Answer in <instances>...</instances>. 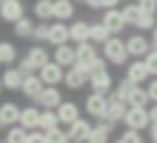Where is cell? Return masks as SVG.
Listing matches in <instances>:
<instances>
[{
    "mask_svg": "<svg viewBox=\"0 0 157 143\" xmlns=\"http://www.w3.org/2000/svg\"><path fill=\"white\" fill-rule=\"evenodd\" d=\"M100 54L109 60V66H126L132 57H128V49H126V40L120 34H112L109 40L100 46Z\"/></svg>",
    "mask_w": 157,
    "mask_h": 143,
    "instance_id": "6da1fadb",
    "label": "cell"
},
{
    "mask_svg": "<svg viewBox=\"0 0 157 143\" xmlns=\"http://www.w3.org/2000/svg\"><path fill=\"white\" fill-rule=\"evenodd\" d=\"M126 129H137V132H149L151 117H149V106H128L126 117H123Z\"/></svg>",
    "mask_w": 157,
    "mask_h": 143,
    "instance_id": "7a4b0ae2",
    "label": "cell"
},
{
    "mask_svg": "<svg viewBox=\"0 0 157 143\" xmlns=\"http://www.w3.org/2000/svg\"><path fill=\"white\" fill-rule=\"evenodd\" d=\"M63 86H66L69 92H83V89H89V74H86V69H83L80 63L69 66V69H66V77H63Z\"/></svg>",
    "mask_w": 157,
    "mask_h": 143,
    "instance_id": "3957f363",
    "label": "cell"
},
{
    "mask_svg": "<svg viewBox=\"0 0 157 143\" xmlns=\"http://www.w3.org/2000/svg\"><path fill=\"white\" fill-rule=\"evenodd\" d=\"M106 106H109V94H100V92H89L86 103H83V109L89 112V117H91V120H103Z\"/></svg>",
    "mask_w": 157,
    "mask_h": 143,
    "instance_id": "277c9868",
    "label": "cell"
},
{
    "mask_svg": "<svg viewBox=\"0 0 157 143\" xmlns=\"http://www.w3.org/2000/svg\"><path fill=\"white\" fill-rule=\"evenodd\" d=\"M37 74H40V80H43L46 86H63V77H66V69H63L60 63L49 60V63H43L40 69H37Z\"/></svg>",
    "mask_w": 157,
    "mask_h": 143,
    "instance_id": "5b68a950",
    "label": "cell"
},
{
    "mask_svg": "<svg viewBox=\"0 0 157 143\" xmlns=\"http://www.w3.org/2000/svg\"><path fill=\"white\" fill-rule=\"evenodd\" d=\"M23 14H26L23 0H3V3H0V20L3 23H17Z\"/></svg>",
    "mask_w": 157,
    "mask_h": 143,
    "instance_id": "8992f818",
    "label": "cell"
},
{
    "mask_svg": "<svg viewBox=\"0 0 157 143\" xmlns=\"http://www.w3.org/2000/svg\"><path fill=\"white\" fill-rule=\"evenodd\" d=\"M126 77L132 80V83H149V66H146L143 57H132V60L126 63Z\"/></svg>",
    "mask_w": 157,
    "mask_h": 143,
    "instance_id": "52a82bcc",
    "label": "cell"
},
{
    "mask_svg": "<svg viewBox=\"0 0 157 143\" xmlns=\"http://www.w3.org/2000/svg\"><path fill=\"white\" fill-rule=\"evenodd\" d=\"M34 103H37L40 109H57L63 103V92L60 86H43V92L34 97Z\"/></svg>",
    "mask_w": 157,
    "mask_h": 143,
    "instance_id": "ba28073f",
    "label": "cell"
},
{
    "mask_svg": "<svg viewBox=\"0 0 157 143\" xmlns=\"http://www.w3.org/2000/svg\"><path fill=\"white\" fill-rule=\"evenodd\" d=\"M126 49H128V57H146L151 52V40L146 34H132V37H126Z\"/></svg>",
    "mask_w": 157,
    "mask_h": 143,
    "instance_id": "9c48e42d",
    "label": "cell"
},
{
    "mask_svg": "<svg viewBox=\"0 0 157 143\" xmlns=\"http://www.w3.org/2000/svg\"><path fill=\"white\" fill-rule=\"evenodd\" d=\"M112 135H114V123H109V120H97L94 126H91L86 143H112Z\"/></svg>",
    "mask_w": 157,
    "mask_h": 143,
    "instance_id": "30bf717a",
    "label": "cell"
},
{
    "mask_svg": "<svg viewBox=\"0 0 157 143\" xmlns=\"http://www.w3.org/2000/svg\"><path fill=\"white\" fill-rule=\"evenodd\" d=\"M126 109H128V103L126 100H120V97H114V94H109V106H106V114H103V120H109V123H123V117H126Z\"/></svg>",
    "mask_w": 157,
    "mask_h": 143,
    "instance_id": "8fae6325",
    "label": "cell"
},
{
    "mask_svg": "<svg viewBox=\"0 0 157 143\" xmlns=\"http://www.w3.org/2000/svg\"><path fill=\"white\" fill-rule=\"evenodd\" d=\"M46 43L52 46H60V43H71L69 40V23L66 20H52L49 23V37H46Z\"/></svg>",
    "mask_w": 157,
    "mask_h": 143,
    "instance_id": "7c38bea8",
    "label": "cell"
},
{
    "mask_svg": "<svg viewBox=\"0 0 157 143\" xmlns=\"http://www.w3.org/2000/svg\"><path fill=\"white\" fill-rule=\"evenodd\" d=\"M91 117L86 120V117H77L75 123H69V143H86V137H89V132H91Z\"/></svg>",
    "mask_w": 157,
    "mask_h": 143,
    "instance_id": "4fadbf2b",
    "label": "cell"
},
{
    "mask_svg": "<svg viewBox=\"0 0 157 143\" xmlns=\"http://www.w3.org/2000/svg\"><path fill=\"white\" fill-rule=\"evenodd\" d=\"M52 60H54V63H60L63 69L75 66V63H77V52H75V43H60V46H54V52H52Z\"/></svg>",
    "mask_w": 157,
    "mask_h": 143,
    "instance_id": "5bb4252c",
    "label": "cell"
},
{
    "mask_svg": "<svg viewBox=\"0 0 157 143\" xmlns=\"http://www.w3.org/2000/svg\"><path fill=\"white\" fill-rule=\"evenodd\" d=\"M114 77H112V72H97V74H91L89 77V89L91 92H100V94H112V89H114Z\"/></svg>",
    "mask_w": 157,
    "mask_h": 143,
    "instance_id": "9a60e30c",
    "label": "cell"
},
{
    "mask_svg": "<svg viewBox=\"0 0 157 143\" xmlns=\"http://www.w3.org/2000/svg\"><path fill=\"white\" fill-rule=\"evenodd\" d=\"M103 26L109 29L112 34H123V29H126V20H123V12L120 9H103Z\"/></svg>",
    "mask_w": 157,
    "mask_h": 143,
    "instance_id": "2e32d148",
    "label": "cell"
},
{
    "mask_svg": "<svg viewBox=\"0 0 157 143\" xmlns=\"http://www.w3.org/2000/svg\"><path fill=\"white\" fill-rule=\"evenodd\" d=\"M23 77H26V74L17 69V66H6L3 74H0V80H3V89H6V92H20Z\"/></svg>",
    "mask_w": 157,
    "mask_h": 143,
    "instance_id": "e0dca14e",
    "label": "cell"
},
{
    "mask_svg": "<svg viewBox=\"0 0 157 143\" xmlns=\"http://www.w3.org/2000/svg\"><path fill=\"white\" fill-rule=\"evenodd\" d=\"M43 86H46V83L40 80L37 72H34V74H26V77H23V86H20V94H23V97H29V100H34V97L43 92Z\"/></svg>",
    "mask_w": 157,
    "mask_h": 143,
    "instance_id": "ac0fdd59",
    "label": "cell"
},
{
    "mask_svg": "<svg viewBox=\"0 0 157 143\" xmlns=\"http://www.w3.org/2000/svg\"><path fill=\"white\" fill-rule=\"evenodd\" d=\"M0 123H3V126L20 123V106H17L14 100H3L0 103Z\"/></svg>",
    "mask_w": 157,
    "mask_h": 143,
    "instance_id": "d6986e66",
    "label": "cell"
},
{
    "mask_svg": "<svg viewBox=\"0 0 157 143\" xmlns=\"http://www.w3.org/2000/svg\"><path fill=\"white\" fill-rule=\"evenodd\" d=\"M57 117H60L63 126H69V123H75L80 117V106H77L75 100H63L60 106H57Z\"/></svg>",
    "mask_w": 157,
    "mask_h": 143,
    "instance_id": "ffe728a7",
    "label": "cell"
},
{
    "mask_svg": "<svg viewBox=\"0 0 157 143\" xmlns=\"http://www.w3.org/2000/svg\"><path fill=\"white\" fill-rule=\"evenodd\" d=\"M37 123H40V106H37V103H32V106H20V126L37 129Z\"/></svg>",
    "mask_w": 157,
    "mask_h": 143,
    "instance_id": "44dd1931",
    "label": "cell"
},
{
    "mask_svg": "<svg viewBox=\"0 0 157 143\" xmlns=\"http://www.w3.org/2000/svg\"><path fill=\"white\" fill-rule=\"evenodd\" d=\"M89 29H91L89 20H75V23H69V40H71V43H86V40H89Z\"/></svg>",
    "mask_w": 157,
    "mask_h": 143,
    "instance_id": "7402d4cb",
    "label": "cell"
},
{
    "mask_svg": "<svg viewBox=\"0 0 157 143\" xmlns=\"http://www.w3.org/2000/svg\"><path fill=\"white\" fill-rule=\"evenodd\" d=\"M34 23L37 20H32V17H20L17 23H12V32H14V37H20V40H32V34H34Z\"/></svg>",
    "mask_w": 157,
    "mask_h": 143,
    "instance_id": "603a6c76",
    "label": "cell"
},
{
    "mask_svg": "<svg viewBox=\"0 0 157 143\" xmlns=\"http://www.w3.org/2000/svg\"><path fill=\"white\" fill-rule=\"evenodd\" d=\"M26 57H29V60H32V66H34V69H40L43 63H49V60H52V52L46 49L43 43H34L32 49L26 52Z\"/></svg>",
    "mask_w": 157,
    "mask_h": 143,
    "instance_id": "cb8c5ba5",
    "label": "cell"
},
{
    "mask_svg": "<svg viewBox=\"0 0 157 143\" xmlns=\"http://www.w3.org/2000/svg\"><path fill=\"white\" fill-rule=\"evenodd\" d=\"M75 0H54V20H75Z\"/></svg>",
    "mask_w": 157,
    "mask_h": 143,
    "instance_id": "d4e9b609",
    "label": "cell"
},
{
    "mask_svg": "<svg viewBox=\"0 0 157 143\" xmlns=\"http://www.w3.org/2000/svg\"><path fill=\"white\" fill-rule=\"evenodd\" d=\"M20 60V54H17V46L9 43V40H0V66H14Z\"/></svg>",
    "mask_w": 157,
    "mask_h": 143,
    "instance_id": "484cf974",
    "label": "cell"
},
{
    "mask_svg": "<svg viewBox=\"0 0 157 143\" xmlns=\"http://www.w3.org/2000/svg\"><path fill=\"white\" fill-rule=\"evenodd\" d=\"M75 52H77V63H89L91 57L100 54V52H97V43H91V40H86V43H75Z\"/></svg>",
    "mask_w": 157,
    "mask_h": 143,
    "instance_id": "4316f807",
    "label": "cell"
},
{
    "mask_svg": "<svg viewBox=\"0 0 157 143\" xmlns=\"http://www.w3.org/2000/svg\"><path fill=\"white\" fill-rule=\"evenodd\" d=\"M109 37H112V32H109V29L103 26V20H94V23H91V29H89V40H91V43L103 46Z\"/></svg>",
    "mask_w": 157,
    "mask_h": 143,
    "instance_id": "83f0119b",
    "label": "cell"
},
{
    "mask_svg": "<svg viewBox=\"0 0 157 143\" xmlns=\"http://www.w3.org/2000/svg\"><path fill=\"white\" fill-rule=\"evenodd\" d=\"M128 106H149V92H146V83H134L132 94H128Z\"/></svg>",
    "mask_w": 157,
    "mask_h": 143,
    "instance_id": "f1b7e54d",
    "label": "cell"
},
{
    "mask_svg": "<svg viewBox=\"0 0 157 143\" xmlns=\"http://www.w3.org/2000/svg\"><path fill=\"white\" fill-rule=\"evenodd\" d=\"M34 20H54V0H37L34 3Z\"/></svg>",
    "mask_w": 157,
    "mask_h": 143,
    "instance_id": "f546056e",
    "label": "cell"
},
{
    "mask_svg": "<svg viewBox=\"0 0 157 143\" xmlns=\"http://www.w3.org/2000/svg\"><path fill=\"white\" fill-rule=\"evenodd\" d=\"M54 126H60L57 109H40V123H37V129L49 132V129H54Z\"/></svg>",
    "mask_w": 157,
    "mask_h": 143,
    "instance_id": "4dcf8cb0",
    "label": "cell"
},
{
    "mask_svg": "<svg viewBox=\"0 0 157 143\" xmlns=\"http://www.w3.org/2000/svg\"><path fill=\"white\" fill-rule=\"evenodd\" d=\"M26 126H20V123H14V126H6V135H3V140L6 143H23L26 140Z\"/></svg>",
    "mask_w": 157,
    "mask_h": 143,
    "instance_id": "1f68e13d",
    "label": "cell"
},
{
    "mask_svg": "<svg viewBox=\"0 0 157 143\" xmlns=\"http://www.w3.org/2000/svg\"><path fill=\"white\" fill-rule=\"evenodd\" d=\"M80 66L86 69V74L91 77V74H97V72H106V69H109V60H106L103 54H97V57H91L89 63H80Z\"/></svg>",
    "mask_w": 157,
    "mask_h": 143,
    "instance_id": "d6a6232c",
    "label": "cell"
},
{
    "mask_svg": "<svg viewBox=\"0 0 157 143\" xmlns=\"http://www.w3.org/2000/svg\"><path fill=\"white\" fill-rule=\"evenodd\" d=\"M120 12H123L126 26H137V20H140V14H143V9L137 6V3H128V6H123V9H120Z\"/></svg>",
    "mask_w": 157,
    "mask_h": 143,
    "instance_id": "836d02e7",
    "label": "cell"
},
{
    "mask_svg": "<svg viewBox=\"0 0 157 143\" xmlns=\"http://www.w3.org/2000/svg\"><path fill=\"white\" fill-rule=\"evenodd\" d=\"M132 89H134V83L128 80V77H123V80H117V83H114L112 94H114V97H120V100H128V94H132Z\"/></svg>",
    "mask_w": 157,
    "mask_h": 143,
    "instance_id": "e575fe53",
    "label": "cell"
},
{
    "mask_svg": "<svg viewBox=\"0 0 157 143\" xmlns=\"http://www.w3.org/2000/svg\"><path fill=\"white\" fill-rule=\"evenodd\" d=\"M46 137H49V143H69V129L60 123V126H54V129L46 132Z\"/></svg>",
    "mask_w": 157,
    "mask_h": 143,
    "instance_id": "d590c367",
    "label": "cell"
},
{
    "mask_svg": "<svg viewBox=\"0 0 157 143\" xmlns=\"http://www.w3.org/2000/svg\"><path fill=\"white\" fill-rule=\"evenodd\" d=\"M49 23H52V20H37V23H34V34H32V40L46 43V37H49Z\"/></svg>",
    "mask_w": 157,
    "mask_h": 143,
    "instance_id": "8d00e7d4",
    "label": "cell"
},
{
    "mask_svg": "<svg viewBox=\"0 0 157 143\" xmlns=\"http://www.w3.org/2000/svg\"><path fill=\"white\" fill-rule=\"evenodd\" d=\"M154 23H157V14H151V12H143L134 29H137V32H149V29H154Z\"/></svg>",
    "mask_w": 157,
    "mask_h": 143,
    "instance_id": "74e56055",
    "label": "cell"
},
{
    "mask_svg": "<svg viewBox=\"0 0 157 143\" xmlns=\"http://www.w3.org/2000/svg\"><path fill=\"white\" fill-rule=\"evenodd\" d=\"M120 143H146V137H143V132H137V129H126L123 135L117 137Z\"/></svg>",
    "mask_w": 157,
    "mask_h": 143,
    "instance_id": "f35d334b",
    "label": "cell"
},
{
    "mask_svg": "<svg viewBox=\"0 0 157 143\" xmlns=\"http://www.w3.org/2000/svg\"><path fill=\"white\" fill-rule=\"evenodd\" d=\"M23 143H49V137H46L43 129H29L26 132V140Z\"/></svg>",
    "mask_w": 157,
    "mask_h": 143,
    "instance_id": "ab89813d",
    "label": "cell"
},
{
    "mask_svg": "<svg viewBox=\"0 0 157 143\" xmlns=\"http://www.w3.org/2000/svg\"><path fill=\"white\" fill-rule=\"evenodd\" d=\"M86 6H89V9H100V12H103V9H117L120 0H86Z\"/></svg>",
    "mask_w": 157,
    "mask_h": 143,
    "instance_id": "60d3db41",
    "label": "cell"
},
{
    "mask_svg": "<svg viewBox=\"0 0 157 143\" xmlns=\"http://www.w3.org/2000/svg\"><path fill=\"white\" fill-rule=\"evenodd\" d=\"M143 60H146V66H149V74H151V77H157V49H151Z\"/></svg>",
    "mask_w": 157,
    "mask_h": 143,
    "instance_id": "b9f144b4",
    "label": "cell"
},
{
    "mask_svg": "<svg viewBox=\"0 0 157 143\" xmlns=\"http://www.w3.org/2000/svg\"><path fill=\"white\" fill-rule=\"evenodd\" d=\"M146 92H149V103H157V77H149Z\"/></svg>",
    "mask_w": 157,
    "mask_h": 143,
    "instance_id": "7bdbcfd3",
    "label": "cell"
},
{
    "mask_svg": "<svg viewBox=\"0 0 157 143\" xmlns=\"http://www.w3.org/2000/svg\"><path fill=\"white\" fill-rule=\"evenodd\" d=\"M17 69H20L23 74H34V72H37V69H34V66H32V60H29V57H20V66H17Z\"/></svg>",
    "mask_w": 157,
    "mask_h": 143,
    "instance_id": "ee69618b",
    "label": "cell"
},
{
    "mask_svg": "<svg viewBox=\"0 0 157 143\" xmlns=\"http://www.w3.org/2000/svg\"><path fill=\"white\" fill-rule=\"evenodd\" d=\"M137 6H140L143 12H151V14H157V3H154V0H137Z\"/></svg>",
    "mask_w": 157,
    "mask_h": 143,
    "instance_id": "f6af8a7d",
    "label": "cell"
},
{
    "mask_svg": "<svg viewBox=\"0 0 157 143\" xmlns=\"http://www.w3.org/2000/svg\"><path fill=\"white\" fill-rule=\"evenodd\" d=\"M149 117L151 123H157V103H149Z\"/></svg>",
    "mask_w": 157,
    "mask_h": 143,
    "instance_id": "bcb514c9",
    "label": "cell"
},
{
    "mask_svg": "<svg viewBox=\"0 0 157 143\" xmlns=\"http://www.w3.org/2000/svg\"><path fill=\"white\" fill-rule=\"evenodd\" d=\"M149 135H151V143H157V123H151V126H149Z\"/></svg>",
    "mask_w": 157,
    "mask_h": 143,
    "instance_id": "7dc6e473",
    "label": "cell"
},
{
    "mask_svg": "<svg viewBox=\"0 0 157 143\" xmlns=\"http://www.w3.org/2000/svg\"><path fill=\"white\" fill-rule=\"evenodd\" d=\"M151 49H157V23H154V29H151Z\"/></svg>",
    "mask_w": 157,
    "mask_h": 143,
    "instance_id": "c3c4849f",
    "label": "cell"
},
{
    "mask_svg": "<svg viewBox=\"0 0 157 143\" xmlns=\"http://www.w3.org/2000/svg\"><path fill=\"white\" fill-rule=\"evenodd\" d=\"M0 92H6V89H3V80H0Z\"/></svg>",
    "mask_w": 157,
    "mask_h": 143,
    "instance_id": "681fc988",
    "label": "cell"
},
{
    "mask_svg": "<svg viewBox=\"0 0 157 143\" xmlns=\"http://www.w3.org/2000/svg\"><path fill=\"white\" fill-rule=\"evenodd\" d=\"M0 132H6V126H3V123H0Z\"/></svg>",
    "mask_w": 157,
    "mask_h": 143,
    "instance_id": "f907efd6",
    "label": "cell"
},
{
    "mask_svg": "<svg viewBox=\"0 0 157 143\" xmlns=\"http://www.w3.org/2000/svg\"><path fill=\"white\" fill-rule=\"evenodd\" d=\"M75 3H86V0H75Z\"/></svg>",
    "mask_w": 157,
    "mask_h": 143,
    "instance_id": "816d5d0a",
    "label": "cell"
},
{
    "mask_svg": "<svg viewBox=\"0 0 157 143\" xmlns=\"http://www.w3.org/2000/svg\"><path fill=\"white\" fill-rule=\"evenodd\" d=\"M0 143H6V140H0Z\"/></svg>",
    "mask_w": 157,
    "mask_h": 143,
    "instance_id": "f5cc1de1",
    "label": "cell"
},
{
    "mask_svg": "<svg viewBox=\"0 0 157 143\" xmlns=\"http://www.w3.org/2000/svg\"><path fill=\"white\" fill-rule=\"evenodd\" d=\"M114 143H120V140H114Z\"/></svg>",
    "mask_w": 157,
    "mask_h": 143,
    "instance_id": "db71d44e",
    "label": "cell"
},
{
    "mask_svg": "<svg viewBox=\"0 0 157 143\" xmlns=\"http://www.w3.org/2000/svg\"><path fill=\"white\" fill-rule=\"evenodd\" d=\"M0 3H3V0H0Z\"/></svg>",
    "mask_w": 157,
    "mask_h": 143,
    "instance_id": "11a10c76",
    "label": "cell"
},
{
    "mask_svg": "<svg viewBox=\"0 0 157 143\" xmlns=\"http://www.w3.org/2000/svg\"><path fill=\"white\" fill-rule=\"evenodd\" d=\"M154 3H157V0H154Z\"/></svg>",
    "mask_w": 157,
    "mask_h": 143,
    "instance_id": "9f6ffc18",
    "label": "cell"
},
{
    "mask_svg": "<svg viewBox=\"0 0 157 143\" xmlns=\"http://www.w3.org/2000/svg\"><path fill=\"white\" fill-rule=\"evenodd\" d=\"M0 23H3V20H0Z\"/></svg>",
    "mask_w": 157,
    "mask_h": 143,
    "instance_id": "6f0895ef",
    "label": "cell"
}]
</instances>
